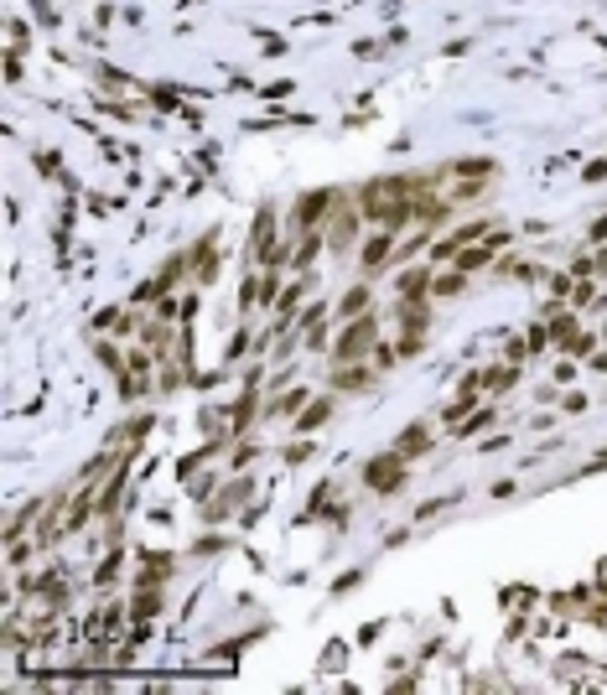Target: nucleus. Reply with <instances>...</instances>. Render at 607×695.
Listing matches in <instances>:
<instances>
[{
    "label": "nucleus",
    "instance_id": "nucleus-1",
    "mask_svg": "<svg viewBox=\"0 0 607 695\" xmlns=\"http://www.w3.org/2000/svg\"><path fill=\"white\" fill-rule=\"evenodd\" d=\"M374 343H379V332H374V312H368V317H353V322L342 327V338L333 343V358H338V364H353V358L368 353Z\"/></svg>",
    "mask_w": 607,
    "mask_h": 695
},
{
    "label": "nucleus",
    "instance_id": "nucleus-2",
    "mask_svg": "<svg viewBox=\"0 0 607 695\" xmlns=\"http://www.w3.org/2000/svg\"><path fill=\"white\" fill-rule=\"evenodd\" d=\"M400 477H405V457H400V451L374 457V462L363 467V483L374 488V493H394V488H400Z\"/></svg>",
    "mask_w": 607,
    "mask_h": 695
},
{
    "label": "nucleus",
    "instance_id": "nucleus-3",
    "mask_svg": "<svg viewBox=\"0 0 607 695\" xmlns=\"http://www.w3.org/2000/svg\"><path fill=\"white\" fill-rule=\"evenodd\" d=\"M338 208H342V192H307V197H301V213H296V218L312 229V223H322L327 213H338Z\"/></svg>",
    "mask_w": 607,
    "mask_h": 695
},
{
    "label": "nucleus",
    "instance_id": "nucleus-4",
    "mask_svg": "<svg viewBox=\"0 0 607 695\" xmlns=\"http://www.w3.org/2000/svg\"><path fill=\"white\" fill-rule=\"evenodd\" d=\"M504 244H509V234L478 239V244H472V249H462V255H457V270H478V265H488V260H493V255H498V249H504Z\"/></svg>",
    "mask_w": 607,
    "mask_h": 695
},
{
    "label": "nucleus",
    "instance_id": "nucleus-5",
    "mask_svg": "<svg viewBox=\"0 0 607 695\" xmlns=\"http://www.w3.org/2000/svg\"><path fill=\"white\" fill-rule=\"evenodd\" d=\"M389 249H394V229H385V234H374L363 244V270H379V265L389 260Z\"/></svg>",
    "mask_w": 607,
    "mask_h": 695
},
{
    "label": "nucleus",
    "instance_id": "nucleus-6",
    "mask_svg": "<svg viewBox=\"0 0 607 695\" xmlns=\"http://www.w3.org/2000/svg\"><path fill=\"white\" fill-rule=\"evenodd\" d=\"M426 446H431V431H426V425H405V431H400V446H394V451H400V457H420Z\"/></svg>",
    "mask_w": 607,
    "mask_h": 695
},
{
    "label": "nucleus",
    "instance_id": "nucleus-7",
    "mask_svg": "<svg viewBox=\"0 0 607 695\" xmlns=\"http://www.w3.org/2000/svg\"><path fill=\"white\" fill-rule=\"evenodd\" d=\"M426 286H431V275L420 270V265L400 275V296H405V301H426Z\"/></svg>",
    "mask_w": 607,
    "mask_h": 695
},
{
    "label": "nucleus",
    "instance_id": "nucleus-8",
    "mask_svg": "<svg viewBox=\"0 0 607 695\" xmlns=\"http://www.w3.org/2000/svg\"><path fill=\"white\" fill-rule=\"evenodd\" d=\"M353 229H359V213H353V208H338V218H333V244H338V249L353 244Z\"/></svg>",
    "mask_w": 607,
    "mask_h": 695
},
{
    "label": "nucleus",
    "instance_id": "nucleus-9",
    "mask_svg": "<svg viewBox=\"0 0 607 695\" xmlns=\"http://www.w3.org/2000/svg\"><path fill=\"white\" fill-rule=\"evenodd\" d=\"M327 416H333V399H312L307 405V416H296V431H316Z\"/></svg>",
    "mask_w": 607,
    "mask_h": 695
},
{
    "label": "nucleus",
    "instance_id": "nucleus-10",
    "mask_svg": "<svg viewBox=\"0 0 607 695\" xmlns=\"http://www.w3.org/2000/svg\"><path fill=\"white\" fill-rule=\"evenodd\" d=\"M431 291H436V296H462V291H467V270H446V275H436V280H431Z\"/></svg>",
    "mask_w": 607,
    "mask_h": 695
},
{
    "label": "nucleus",
    "instance_id": "nucleus-11",
    "mask_svg": "<svg viewBox=\"0 0 607 695\" xmlns=\"http://www.w3.org/2000/svg\"><path fill=\"white\" fill-rule=\"evenodd\" d=\"M333 384H338V390H363V384H368V369H363V364H342Z\"/></svg>",
    "mask_w": 607,
    "mask_h": 695
},
{
    "label": "nucleus",
    "instance_id": "nucleus-12",
    "mask_svg": "<svg viewBox=\"0 0 607 695\" xmlns=\"http://www.w3.org/2000/svg\"><path fill=\"white\" fill-rule=\"evenodd\" d=\"M249 421H255V379H249V390L239 395V405H234V431H244Z\"/></svg>",
    "mask_w": 607,
    "mask_h": 695
},
{
    "label": "nucleus",
    "instance_id": "nucleus-13",
    "mask_svg": "<svg viewBox=\"0 0 607 695\" xmlns=\"http://www.w3.org/2000/svg\"><path fill=\"white\" fill-rule=\"evenodd\" d=\"M514 379H519V369H488V373H483V390L498 395V390H509Z\"/></svg>",
    "mask_w": 607,
    "mask_h": 695
},
{
    "label": "nucleus",
    "instance_id": "nucleus-14",
    "mask_svg": "<svg viewBox=\"0 0 607 695\" xmlns=\"http://www.w3.org/2000/svg\"><path fill=\"white\" fill-rule=\"evenodd\" d=\"M301 405H307V390H291V395H281V399L270 405V416H281V421H286V416H296Z\"/></svg>",
    "mask_w": 607,
    "mask_h": 695
},
{
    "label": "nucleus",
    "instance_id": "nucleus-15",
    "mask_svg": "<svg viewBox=\"0 0 607 695\" xmlns=\"http://www.w3.org/2000/svg\"><path fill=\"white\" fill-rule=\"evenodd\" d=\"M114 623H120V607H104L99 618H94V628H88V633H94V638H109V633H114Z\"/></svg>",
    "mask_w": 607,
    "mask_h": 695
},
{
    "label": "nucleus",
    "instance_id": "nucleus-16",
    "mask_svg": "<svg viewBox=\"0 0 607 695\" xmlns=\"http://www.w3.org/2000/svg\"><path fill=\"white\" fill-rule=\"evenodd\" d=\"M452 171H457V177H488V171H493V161H488V156H472V161H457Z\"/></svg>",
    "mask_w": 607,
    "mask_h": 695
},
{
    "label": "nucleus",
    "instance_id": "nucleus-17",
    "mask_svg": "<svg viewBox=\"0 0 607 695\" xmlns=\"http://www.w3.org/2000/svg\"><path fill=\"white\" fill-rule=\"evenodd\" d=\"M192 270H197V280H208V275H213V249H208V244H197V255H192Z\"/></svg>",
    "mask_w": 607,
    "mask_h": 695
},
{
    "label": "nucleus",
    "instance_id": "nucleus-18",
    "mask_svg": "<svg viewBox=\"0 0 607 695\" xmlns=\"http://www.w3.org/2000/svg\"><path fill=\"white\" fill-rule=\"evenodd\" d=\"M363 306H368V291H363V286H359V291H348V296H342V312H348V317H359Z\"/></svg>",
    "mask_w": 607,
    "mask_h": 695
},
{
    "label": "nucleus",
    "instance_id": "nucleus-19",
    "mask_svg": "<svg viewBox=\"0 0 607 695\" xmlns=\"http://www.w3.org/2000/svg\"><path fill=\"white\" fill-rule=\"evenodd\" d=\"M84 519H88V493H78V503L68 509V529H78V524H84Z\"/></svg>",
    "mask_w": 607,
    "mask_h": 695
},
{
    "label": "nucleus",
    "instance_id": "nucleus-20",
    "mask_svg": "<svg viewBox=\"0 0 607 695\" xmlns=\"http://www.w3.org/2000/svg\"><path fill=\"white\" fill-rule=\"evenodd\" d=\"M566 348H571V353H592V348H597V332H576Z\"/></svg>",
    "mask_w": 607,
    "mask_h": 695
},
{
    "label": "nucleus",
    "instance_id": "nucleus-21",
    "mask_svg": "<svg viewBox=\"0 0 607 695\" xmlns=\"http://www.w3.org/2000/svg\"><path fill=\"white\" fill-rule=\"evenodd\" d=\"M316 244H322V239H316V234H307V239H301V249H296V265H312Z\"/></svg>",
    "mask_w": 607,
    "mask_h": 695
},
{
    "label": "nucleus",
    "instance_id": "nucleus-22",
    "mask_svg": "<svg viewBox=\"0 0 607 695\" xmlns=\"http://www.w3.org/2000/svg\"><path fill=\"white\" fill-rule=\"evenodd\" d=\"M301 291H307V286H291V291H286V296H281V322H286V317L296 312V301H301Z\"/></svg>",
    "mask_w": 607,
    "mask_h": 695
},
{
    "label": "nucleus",
    "instance_id": "nucleus-23",
    "mask_svg": "<svg viewBox=\"0 0 607 695\" xmlns=\"http://www.w3.org/2000/svg\"><path fill=\"white\" fill-rule=\"evenodd\" d=\"M488 421H493V410H478V416H472L467 425H462V436H467V431H478V425H488Z\"/></svg>",
    "mask_w": 607,
    "mask_h": 695
},
{
    "label": "nucleus",
    "instance_id": "nucleus-24",
    "mask_svg": "<svg viewBox=\"0 0 607 695\" xmlns=\"http://www.w3.org/2000/svg\"><path fill=\"white\" fill-rule=\"evenodd\" d=\"M307 457H312V446H307V441H296V446L286 451V462H307Z\"/></svg>",
    "mask_w": 607,
    "mask_h": 695
}]
</instances>
